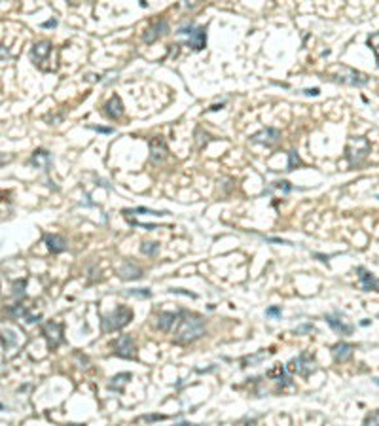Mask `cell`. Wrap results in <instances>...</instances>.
Segmentation results:
<instances>
[{
    "mask_svg": "<svg viewBox=\"0 0 379 426\" xmlns=\"http://www.w3.org/2000/svg\"><path fill=\"white\" fill-rule=\"evenodd\" d=\"M182 318L178 320V328L174 332V343L190 345L205 336V320L199 314L188 311H180Z\"/></svg>",
    "mask_w": 379,
    "mask_h": 426,
    "instance_id": "6da1fadb",
    "label": "cell"
},
{
    "mask_svg": "<svg viewBox=\"0 0 379 426\" xmlns=\"http://www.w3.org/2000/svg\"><path fill=\"white\" fill-rule=\"evenodd\" d=\"M370 140L364 137H351L345 146V159L351 167H358L370 154Z\"/></svg>",
    "mask_w": 379,
    "mask_h": 426,
    "instance_id": "7a4b0ae2",
    "label": "cell"
},
{
    "mask_svg": "<svg viewBox=\"0 0 379 426\" xmlns=\"http://www.w3.org/2000/svg\"><path fill=\"white\" fill-rule=\"evenodd\" d=\"M133 309L125 307V305H118L110 314H105L101 324H103V332H118V330L125 328L133 320Z\"/></svg>",
    "mask_w": 379,
    "mask_h": 426,
    "instance_id": "3957f363",
    "label": "cell"
},
{
    "mask_svg": "<svg viewBox=\"0 0 379 426\" xmlns=\"http://www.w3.org/2000/svg\"><path fill=\"white\" fill-rule=\"evenodd\" d=\"M176 34L180 36H188V46L196 51H201V49L207 46V29L205 27H196V25H184L180 27Z\"/></svg>",
    "mask_w": 379,
    "mask_h": 426,
    "instance_id": "277c9868",
    "label": "cell"
},
{
    "mask_svg": "<svg viewBox=\"0 0 379 426\" xmlns=\"http://www.w3.org/2000/svg\"><path fill=\"white\" fill-rule=\"evenodd\" d=\"M287 369H289L290 373H296V375H302V377H309L315 369H317V364H315V358L309 353H300L287 364Z\"/></svg>",
    "mask_w": 379,
    "mask_h": 426,
    "instance_id": "5b68a950",
    "label": "cell"
},
{
    "mask_svg": "<svg viewBox=\"0 0 379 426\" xmlns=\"http://www.w3.org/2000/svg\"><path fill=\"white\" fill-rule=\"evenodd\" d=\"M112 349H114L116 356H120V358H125V360L137 358V345L131 336H120L112 343Z\"/></svg>",
    "mask_w": 379,
    "mask_h": 426,
    "instance_id": "8992f818",
    "label": "cell"
},
{
    "mask_svg": "<svg viewBox=\"0 0 379 426\" xmlns=\"http://www.w3.org/2000/svg\"><path fill=\"white\" fill-rule=\"evenodd\" d=\"M42 336L46 337V341H48V349L53 351V349H57L59 345L63 343V324L61 322H46L44 326H42Z\"/></svg>",
    "mask_w": 379,
    "mask_h": 426,
    "instance_id": "52a82bcc",
    "label": "cell"
},
{
    "mask_svg": "<svg viewBox=\"0 0 379 426\" xmlns=\"http://www.w3.org/2000/svg\"><path fill=\"white\" fill-rule=\"evenodd\" d=\"M336 82H341V83H349V85H356V87H362L368 83V76L362 72H358V70H354V68H347L343 66L341 68V72L339 74H334L332 76Z\"/></svg>",
    "mask_w": 379,
    "mask_h": 426,
    "instance_id": "ba28073f",
    "label": "cell"
},
{
    "mask_svg": "<svg viewBox=\"0 0 379 426\" xmlns=\"http://www.w3.org/2000/svg\"><path fill=\"white\" fill-rule=\"evenodd\" d=\"M51 51H53L51 42H48V40L36 42L33 48H31V61H33L36 66L44 68V63L48 61V57L51 55ZM44 70H46V68H44Z\"/></svg>",
    "mask_w": 379,
    "mask_h": 426,
    "instance_id": "9c48e42d",
    "label": "cell"
},
{
    "mask_svg": "<svg viewBox=\"0 0 379 426\" xmlns=\"http://www.w3.org/2000/svg\"><path fill=\"white\" fill-rule=\"evenodd\" d=\"M250 140L254 142V144H264V146H273V144H277L280 140V131L279 129H275V127H264V129H260L258 133H254Z\"/></svg>",
    "mask_w": 379,
    "mask_h": 426,
    "instance_id": "30bf717a",
    "label": "cell"
},
{
    "mask_svg": "<svg viewBox=\"0 0 379 426\" xmlns=\"http://www.w3.org/2000/svg\"><path fill=\"white\" fill-rule=\"evenodd\" d=\"M167 154H169V148H167V142L161 137L150 139V159H152V163L163 161Z\"/></svg>",
    "mask_w": 379,
    "mask_h": 426,
    "instance_id": "8fae6325",
    "label": "cell"
},
{
    "mask_svg": "<svg viewBox=\"0 0 379 426\" xmlns=\"http://www.w3.org/2000/svg\"><path fill=\"white\" fill-rule=\"evenodd\" d=\"M324 320L328 322V326L334 330V332H338L339 336H351V334L354 332L353 324L345 322V320H343V316H339V314H326V316H324Z\"/></svg>",
    "mask_w": 379,
    "mask_h": 426,
    "instance_id": "7c38bea8",
    "label": "cell"
},
{
    "mask_svg": "<svg viewBox=\"0 0 379 426\" xmlns=\"http://www.w3.org/2000/svg\"><path fill=\"white\" fill-rule=\"evenodd\" d=\"M167 33H169V23H167L165 19H159V21H156L152 27H148V29L144 31L142 38H144L146 44H152L154 40H157L159 36H163V34H167Z\"/></svg>",
    "mask_w": 379,
    "mask_h": 426,
    "instance_id": "4fadbf2b",
    "label": "cell"
},
{
    "mask_svg": "<svg viewBox=\"0 0 379 426\" xmlns=\"http://www.w3.org/2000/svg\"><path fill=\"white\" fill-rule=\"evenodd\" d=\"M353 353H354V345L345 343V341H339V343H336L332 347V358H334V362H338V364L347 362L353 356Z\"/></svg>",
    "mask_w": 379,
    "mask_h": 426,
    "instance_id": "5bb4252c",
    "label": "cell"
},
{
    "mask_svg": "<svg viewBox=\"0 0 379 426\" xmlns=\"http://www.w3.org/2000/svg\"><path fill=\"white\" fill-rule=\"evenodd\" d=\"M105 116L110 118V120H120L124 116V102H122L120 95H114V97H110L107 100V104H105Z\"/></svg>",
    "mask_w": 379,
    "mask_h": 426,
    "instance_id": "9a60e30c",
    "label": "cell"
},
{
    "mask_svg": "<svg viewBox=\"0 0 379 426\" xmlns=\"http://www.w3.org/2000/svg\"><path fill=\"white\" fill-rule=\"evenodd\" d=\"M44 243L48 246V250L53 252V254H61V252H65L66 248H68L66 241L61 235H57V233H46L44 235Z\"/></svg>",
    "mask_w": 379,
    "mask_h": 426,
    "instance_id": "2e32d148",
    "label": "cell"
},
{
    "mask_svg": "<svg viewBox=\"0 0 379 426\" xmlns=\"http://www.w3.org/2000/svg\"><path fill=\"white\" fill-rule=\"evenodd\" d=\"M118 275L122 280H137L142 277V269L135 262H124L118 269Z\"/></svg>",
    "mask_w": 379,
    "mask_h": 426,
    "instance_id": "e0dca14e",
    "label": "cell"
},
{
    "mask_svg": "<svg viewBox=\"0 0 379 426\" xmlns=\"http://www.w3.org/2000/svg\"><path fill=\"white\" fill-rule=\"evenodd\" d=\"M356 273H358V280L366 292H379V280L370 271H366L364 267H356Z\"/></svg>",
    "mask_w": 379,
    "mask_h": 426,
    "instance_id": "ac0fdd59",
    "label": "cell"
},
{
    "mask_svg": "<svg viewBox=\"0 0 379 426\" xmlns=\"http://www.w3.org/2000/svg\"><path fill=\"white\" fill-rule=\"evenodd\" d=\"M176 320H178V314H176V312L163 311L157 314L156 326H157V330H161V332H171V328L176 324Z\"/></svg>",
    "mask_w": 379,
    "mask_h": 426,
    "instance_id": "d6986e66",
    "label": "cell"
},
{
    "mask_svg": "<svg viewBox=\"0 0 379 426\" xmlns=\"http://www.w3.org/2000/svg\"><path fill=\"white\" fill-rule=\"evenodd\" d=\"M51 161H53V159H51V154L48 152V150H42L40 148V150H36V152L33 154V165H36V167H44L46 171L51 167Z\"/></svg>",
    "mask_w": 379,
    "mask_h": 426,
    "instance_id": "ffe728a7",
    "label": "cell"
},
{
    "mask_svg": "<svg viewBox=\"0 0 379 426\" xmlns=\"http://www.w3.org/2000/svg\"><path fill=\"white\" fill-rule=\"evenodd\" d=\"M131 373H118V375H114V377L110 379V383H108V388L110 390H116V392H122L124 390V386L127 385V381H131Z\"/></svg>",
    "mask_w": 379,
    "mask_h": 426,
    "instance_id": "44dd1931",
    "label": "cell"
},
{
    "mask_svg": "<svg viewBox=\"0 0 379 426\" xmlns=\"http://www.w3.org/2000/svg\"><path fill=\"white\" fill-rule=\"evenodd\" d=\"M287 371H289V369L285 368V366H275V368L269 369L265 375H267L269 379H275L277 383H285V385H287V383L290 381V379L287 377Z\"/></svg>",
    "mask_w": 379,
    "mask_h": 426,
    "instance_id": "7402d4cb",
    "label": "cell"
},
{
    "mask_svg": "<svg viewBox=\"0 0 379 426\" xmlns=\"http://www.w3.org/2000/svg\"><path fill=\"white\" fill-rule=\"evenodd\" d=\"M124 214L129 218L131 214H152V216H167V210H152V208H146V206H137L133 210H124Z\"/></svg>",
    "mask_w": 379,
    "mask_h": 426,
    "instance_id": "603a6c76",
    "label": "cell"
},
{
    "mask_svg": "<svg viewBox=\"0 0 379 426\" xmlns=\"http://www.w3.org/2000/svg\"><path fill=\"white\" fill-rule=\"evenodd\" d=\"M2 341H4V351H8L17 345V336L14 330H4L2 332Z\"/></svg>",
    "mask_w": 379,
    "mask_h": 426,
    "instance_id": "cb8c5ba5",
    "label": "cell"
},
{
    "mask_svg": "<svg viewBox=\"0 0 379 426\" xmlns=\"http://www.w3.org/2000/svg\"><path fill=\"white\" fill-rule=\"evenodd\" d=\"M140 252L144 256H156L159 252V243H154V241L140 243Z\"/></svg>",
    "mask_w": 379,
    "mask_h": 426,
    "instance_id": "d4e9b609",
    "label": "cell"
},
{
    "mask_svg": "<svg viewBox=\"0 0 379 426\" xmlns=\"http://www.w3.org/2000/svg\"><path fill=\"white\" fill-rule=\"evenodd\" d=\"M269 354H271V353H264V351H262V353L254 354V356H247V358H243V360H241V364H243L241 368H247V366H256L258 362H262L265 356H269Z\"/></svg>",
    "mask_w": 379,
    "mask_h": 426,
    "instance_id": "484cf974",
    "label": "cell"
},
{
    "mask_svg": "<svg viewBox=\"0 0 379 426\" xmlns=\"http://www.w3.org/2000/svg\"><path fill=\"white\" fill-rule=\"evenodd\" d=\"M8 314L12 316V318H27V314H29V312H27V309L21 303H16L8 309Z\"/></svg>",
    "mask_w": 379,
    "mask_h": 426,
    "instance_id": "4316f807",
    "label": "cell"
},
{
    "mask_svg": "<svg viewBox=\"0 0 379 426\" xmlns=\"http://www.w3.org/2000/svg\"><path fill=\"white\" fill-rule=\"evenodd\" d=\"M25 288H27V279L16 280V282L12 284V290H14L12 294H14V297H17V299L23 297V295H25Z\"/></svg>",
    "mask_w": 379,
    "mask_h": 426,
    "instance_id": "83f0119b",
    "label": "cell"
},
{
    "mask_svg": "<svg viewBox=\"0 0 379 426\" xmlns=\"http://www.w3.org/2000/svg\"><path fill=\"white\" fill-rule=\"evenodd\" d=\"M302 165H304V161H302V157L298 156L296 150H290L289 152V169H287V171H294V169L302 167Z\"/></svg>",
    "mask_w": 379,
    "mask_h": 426,
    "instance_id": "f1b7e54d",
    "label": "cell"
},
{
    "mask_svg": "<svg viewBox=\"0 0 379 426\" xmlns=\"http://www.w3.org/2000/svg\"><path fill=\"white\" fill-rule=\"evenodd\" d=\"M368 46H370L371 51H373L375 61H377V66H379V33H373L371 36H368Z\"/></svg>",
    "mask_w": 379,
    "mask_h": 426,
    "instance_id": "f546056e",
    "label": "cell"
},
{
    "mask_svg": "<svg viewBox=\"0 0 379 426\" xmlns=\"http://www.w3.org/2000/svg\"><path fill=\"white\" fill-rule=\"evenodd\" d=\"M125 294L133 295V297H140V299H144V297H152V290H150V288H133V290H127Z\"/></svg>",
    "mask_w": 379,
    "mask_h": 426,
    "instance_id": "4dcf8cb0",
    "label": "cell"
},
{
    "mask_svg": "<svg viewBox=\"0 0 379 426\" xmlns=\"http://www.w3.org/2000/svg\"><path fill=\"white\" fill-rule=\"evenodd\" d=\"M364 426H379V409L364 418Z\"/></svg>",
    "mask_w": 379,
    "mask_h": 426,
    "instance_id": "1f68e13d",
    "label": "cell"
},
{
    "mask_svg": "<svg viewBox=\"0 0 379 426\" xmlns=\"http://www.w3.org/2000/svg\"><path fill=\"white\" fill-rule=\"evenodd\" d=\"M280 314H282V311H280V307H267L265 309V316H271V318H280Z\"/></svg>",
    "mask_w": 379,
    "mask_h": 426,
    "instance_id": "d6a6232c",
    "label": "cell"
},
{
    "mask_svg": "<svg viewBox=\"0 0 379 426\" xmlns=\"http://www.w3.org/2000/svg\"><path fill=\"white\" fill-rule=\"evenodd\" d=\"M87 129H93V131H97V133H105V135L114 133V129H112V127H101V125H87Z\"/></svg>",
    "mask_w": 379,
    "mask_h": 426,
    "instance_id": "836d02e7",
    "label": "cell"
},
{
    "mask_svg": "<svg viewBox=\"0 0 379 426\" xmlns=\"http://www.w3.org/2000/svg\"><path fill=\"white\" fill-rule=\"evenodd\" d=\"M275 188H279V189H282V191H285V193H289V191H292V186H290V182H287V180H280V182H275Z\"/></svg>",
    "mask_w": 379,
    "mask_h": 426,
    "instance_id": "e575fe53",
    "label": "cell"
},
{
    "mask_svg": "<svg viewBox=\"0 0 379 426\" xmlns=\"http://www.w3.org/2000/svg\"><path fill=\"white\" fill-rule=\"evenodd\" d=\"M131 222V226H137V228H144V230H156V226L154 224H140V222H135V220H129Z\"/></svg>",
    "mask_w": 379,
    "mask_h": 426,
    "instance_id": "d590c367",
    "label": "cell"
},
{
    "mask_svg": "<svg viewBox=\"0 0 379 426\" xmlns=\"http://www.w3.org/2000/svg\"><path fill=\"white\" fill-rule=\"evenodd\" d=\"M142 420H146V422H152V420H163L167 418L165 415H146V417H140Z\"/></svg>",
    "mask_w": 379,
    "mask_h": 426,
    "instance_id": "8d00e7d4",
    "label": "cell"
},
{
    "mask_svg": "<svg viewBox=\"0 0 379 426\" xmlns=\"http://www.w3.org/2000/svg\"><path fill=\"white\" fill-rule=\"evenodd\" d=\"M305 332H313V326L311 324H304V326L294 330V334H305Z\"/></svg>",
    "mask_w": 379,
    "mask_h": 426,
    "instance_id": "74e56055",
    "label": "cell"
},
{
    "mask_svg": "<svg viewBox=\"0 0 379 426\" xmlns=\"http://www.w3.org/2000/svg\"><path fill=\"white\" fill-rule=\"evenodd\" d=\"M302 93H304V95H307V97H317V95L321 93V89H319V87H313V89H304Z\"/></svg>",
    "mask_w": 379,
    "mask_h": 426,
    "instance_id": "f35d334b",
    "label": "cell"
},
{
    "mask_svg": "<svg viewBox=\"0 0 379 426\" xmlns=\"http://www.w3.org/2000/svg\"><path fill=\"white\" fill-rule=\"evenodd\" d=\"M51 27H57V19H50V21L42 23V29H51Z\"/></svg>",
    "mask_w": 379,
    "mask_h": 426,
    "instance_id": "ab89813d",
    "label": "cell"
},
{
    "mask_svg": "<svg viewBox=\"0 0 379 426\" xmlns=\"http://www.w3.org/2000/svg\"><path fill=\"white\" fill-rule=\"evenodd\" d=\"M220 108H224V102H220V104H215V106H211V108H209V112H216V110H220Z\"/></svg>",
    "mask_w": 379,
    "mask_h": 426,
    "instance_id": "60d3db41",
    "label": "cell"
},
{
    "mask_svg": "<svg viewBox=\"0 0 379 426\" xmlns=\"http://www.w3.org/2000/svg\"><path fill=\"white\" fill-rule=\"evenodd\" d=\"M315 258H319V260H321V262L328 263V256H322V254H315Z\"/></svg>",
    "mask_w": 379,
    "mask_h": 426,
    "instance_id": "b9f144b4",
    "label": "cell"
},
{
    "mask_svg": "<svg viewBox=\"0 0 379 426\" xmlns=\"http://www.w3.org/2000/svg\"><path fill=\"white\" fill-rule=\"evenodd\" d=\"M68 426H83V424H68Z\"/></svg>",
    "mask_w": 379,
    "mask_h": 426,
    "instance_id": "7bdbcfd3",
    "label": "cell"
}]
</instances>
